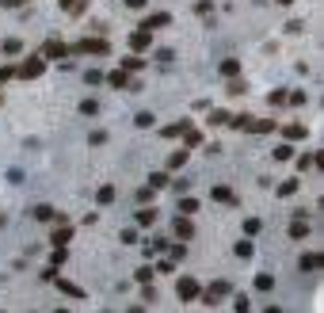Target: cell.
<instances>
[{
	"label": "cell",
	"instance_id": "cell-1",
	"mask_svg": "<svg viewBox=\"0 0 324 313\" xmlns=\"http://www.w3.org/2000/svg\"><path fill=\"white\" fill-rule=\"evenodd\" d=\"M176 294H179V302H195V298L202 294V287H198V279H195V275H179Z\"/></svg>",
	"mask_w": 324,
	"mask_h": 313
},
{
	"label": "cell",
	"instance_id": "cell-2",
	"mask_svg": "<svg viewBox=\"0 0 324 313\" xmlns=\"http://www.w3.org/2000/svg\"><path fill=\"white\" fill-rule=\"evenodd\" d=\"M16 73H19L23 80H34V77H42V73H46V58H42V54H38V58H27V61L19 65Z\"/></svg>",
	"mask_w": 324,
	"mask_h": 313
},
{
	"label": "cell",
	"instance_id": "cell-3",
	"mask_svg": "<svg viewBox=\"0 0 324 313\" xmlns=\"http://www.w3.org/2000/svg\"><path fill=\"white\" fill-rule=\"evenodd\" d=\"M225 294H229V279H218V283H213L210 290H202L198 298H202V305H218Z\"/></svg>",
	"mask_w": 324,
	"mask_h": 313
},
{
	"label": "cell",
	"instance_id": "cell-4",
	"mask_svg": "<svg viewBox=\"0 0 324 313\" xmlns=\"http://www.w3.org/2000/svg\"><path fill=\"white\" fill-rule=\"evenodd\" d=\"M73 54H111V46L103 42V38H84V42L73 46Z\"/></svg>",
	"mask_w": 324,
	"mask_h": 313
},
{
	"label": "cell",
	"instance_id": "cell-5",
	"mask_svg": "<svg viewBox=\"0 0 324 313\" xmlns=\"http://www.w3.org/2000/svg\"><path fill=\"white\" fill-rule=\"evenodd\" d=\"M149 42H153V31H145V27H141V31H130V50L134 54L149 50Z\"/></svg>",
	"mask_w": 324,
	"mask_h": 313
},
{
	"label": "cell",
	"instance_id": "cell-6",
	"mask_svg": "<svg viewBox=\"0 0 324 313\" xmlns=\"http://www.w3.org/2000/svg\"><path fill=\"white\" fill-rule=\"evenodd\" d=\"M168 23H172V16H168V12H156V16H149L141 27H145V31H160V27H168Z\"/></svg>",
	"mask_w": 324,
	"mask_h": 313
},
{
	"label": "cell",
	"instance_id": "cell-7",
	"mask_svg": "<svg viewBox=\"0 0 324 313\" xmlns=\"http://www.w3.org/2000/svg\"><path fill=\"white\" fill-rule=\"evenodd\" d=\"M65 54H69L65 42H46V46H42V58H46V61H50V58H65Z\"/></svg>",
	"mask_w": 324,
	"mask_h": 313
},
{
	"label": "cell",
	"instance_id": "cell-8",
	"mask_svg": "<svg viewBox=\"0 0 324 313\" xmlns=\"http://www.w3.org/2000/svg\"><path fill=\"white\" fill-rule=\"evenodd\" d=\"M53 279H58V275H53ZM58 287H61V294H69V298H77V302H80V298H84V290H80L77 283H69V279H58Z\"/></svg>",
	"mask_w": 324,
	"mask_h": 313
},
{
	"label": "cell",
	"instance_id": "cell-9",
	"mask_svg": "<svg viewBox=\"0 0 324 313\" xmlns=\"http://www.w3.org/2000/svg\"><path fill=\"white\" fill-rule=\"evenodd\" d=\"M95 202H99V206H111V202H115V187H111V183H103L99 191H95Z\"/></svg>",
	"mask_w": 324,
	"mask_h": 313
},
{
	"label": "cell",
	"instance_id": "cell-10",
	"mask_svg": "<svg viewBox=\"0 0 324 313\" xmlns=\"http://www.w3.org/2000/svg\"><path fill=\"white\" fill-rule=\"evenodd\" d=\"M69 237H73V233H69V229L61 226V229H53V233H50V244H53V248H65V244H69Z\"/></svg>",
	"mask_w": 324,
	"mask_h": 313
},
{
	"label": "cell",
	"instance_id": "cell-11",
	"mask_svg": "<svg viewBox=\"0 0 324 313\" xmlns=\"http://www.w3.org/2000/svg\"><path fill=\"white\" fill-rule=\"evenodd\" d=\"M282 134H286V141H301V138H305V126L294 122V126H282Z\"/></svg>",
	"mask_w": 324,
	"mask_h": 313
},
{
	"label": "cell",
	"instance_id": "cell-12",
	"mask_svg": "<svg viewBox=\"0 0 324 313\" xmlns=\"http://www.w3.org/2000/svg\"><path fill=\"white\" fill-rule=\"evenodd\" d=\"M172 229H176V237H195V226H191V222H187V214L179 218V222H176V226H172Z\"/></svg>",
	"mask_w": 324,
	"mask_h": 313
},
{
	"label": "cell",
	"instance_id": "cell-13",
	"mask_svg": "<svg viewBox=\"0 0 324 313\" xmlns=\"http://www.w3.org/2000/svg\"><path fill=\"white\" fill-rule=\"evenodd\" d=\"M320 252H309V256H301V271H316V268H320Z\"/></svg>",
	"mask_w": 324,
	"mask_h": 313
},
{
	"label": "cell",
	"instance_id": "cell-14",
	"mask_svg": "<svg viewBox=\"0 0 324 313\" xmlns=\"http://www.w3.org/2000/svg\"><path fill=\"white\" fill-rule=\"evenodd\" d=\"M213 199H218V202H237V195H233L225 183H218V187H213Z\"/></svg>",
	"mask_w": 324,
	"mask_h": 313
},
{
	"label": "cell",
	"instance_id": "cell-15",
	"mask_svg": "<svg viewBox=\"0 0 324 313\" xmlns=\"http://www.w3.org/2000/svg\"><path fill=\"white\" fill-rule=\"evenodd\" d=\"M149 187H153V191H164V187H168V172H153L149 176Z\"/></svg>",
	"mask_w": 324,
	"mask_h": 313
},
{
	"label": "cell",
	"instance_id": "cell-16",
	"mask_svg": "<svg viewBox=\"0 0 324 313\" xmlns=\"http://www.w3.org/2000/svg\"><path fill=\"white\" fill-rule=\"evenodd\" d=\"M198 210H202V206H198V199H179V214H198Z\"/></svg>",
	"mask_w": 324,
	"mask_h": 313
},
{
	"label": "cell",
	"instance_id": "cell-17",
	"mask_svg": "<svg viewBox=\"0 0 324 313\" xmlns=\"http://www.w3.org/2000/svg\"><path fill=\"white\" fill-rule=\"evenodd\" d=\"M301 218H305V210H298V222H294V226H290V237H298V241H301V237L309 233V229H305V222H301Z\"/></svg>",
	"mask_w": 324,
	"mask_h": 313
},
{
	"label": "cell",
	"instance_id": "cell-18",
	"mask_svg": "<svg viewBox=\"0 0 324 313\" xmlns=\"http://www.w3.org/2000/svg\"><path fill=\"white\" fill-rule=\"evenodd\" d=\"M153 222H156V210H153V206L137 210V226H153Z\"/></svg>",
	"mask_w": 324,
	"mask_h": 313
},
{
	"label": "cell",
	"instance_id": "cell-19",
	"mask_svg": "<svg viewBox=\"0 0 324 313\" xmlns=\"http://www.w3.org/2000/svg\"><path fill=\"white\" fill-rule=\"evenodd\" d=\"M183 165H187V149H176L168 156V168H183Z\"/></svg>",
	"mask_w": 324,
	"mask_h": 313
},
{
	"label": "cell",
	"instance_id": "cell-20",
	"mask_svg": "<svg viewBox=\"0 0 324 313\" xmlns=\"http://www.w3.org/2000/svg\"><path fill=\"white\" fill-rule=\"evenodd\" d=\"M107 84H111V88H126V84H130V80H126V69L111 73V77H107Z\"/></svg>",
	"mask_w": 324,
	"mask_h": 313
},
{
	"label": "cell",
	"instance_id": "cell-21",
	"mask_svg": "<svg viewBox=\"0 0 324 313\" xmlns=\"http://www.w3.org/2000/svg\"><path fill=\"white\" fill-rule=\"evenodd\" d=\"M183 130H187V122H172V126H164V138H179V134H183Z\"/></svg>",
	"mask_w": 324,
	"mask_h": 313
},
{
	"label": "cell",
	"instance_id": "cell-22",
	"mask_svg": "<svg viewBox=\"0 0 324 313\" xmlns=\"http://www.w3.org/2000/svg\"><path fill=\"white\" fill-rule=\"evenodd\" d=\"M34 218H38V222H50V218H58V210L53 206H34Z\"/></svg>",
	"mask_w": 324,
	"mask_h": 313
},
{
	"label": "cell",
	"instance_id": "cell-23",
	"mask_svg": "<svg viewBox=\"0 0 324 313\" xmlns=\"http://www.w3.org/2000/svg\"><path fill=\"white\" fill-rule=\"evenodd\" d=\"M183 138H187V149L202 145V134H198V130H191V126H187V130H183Z\"/></svg>",
	"mask_w": 324,
	"mask_h": 313
},
{
	"label": "cell",
	"instance_id": "cell-24",
	"mask_svg": "<svg viewBox=\"0 0 324 313\" xmlns=\"http://www.w3.org/2000/svg\"><path fill=\"white\" fill-rule=\"evenodd\" d=\"M259 229H263V222H259V218H248V222H244V233H248V237H256Z\"/></svg>",
	"mask_w": 324,
	"mask_h": 313
},
{
	"label": "cell",
	"instance_id": "cell-25",
	"mask_svg": "<svg viewBox=\"0 0 324 313\" xmlns=\"http://www.w3.org/2000/svg\"><path fill=\"white\" fill-rule=\"evenodd\" d=\"M134 126H141V130H149V126H153V115H149V111L134 115Z\"/></svg>",
	"mask_w": 324,
	"mask_h": 313
},
{
	"label": "cell",
	"instance_id": "cell-26",
	"mask_svg": "<svg viewBox=\"0 0 324 313\" xmlns=\"http://www.w3.org/2000/svg\"><path fill=\"white\" fill-rule=\"evenodd\" d=\"M122 69H145V61H141V58H122Z\"/></svg>",
	"mask_w": 324,
	"mask_h": 313
},
{
	"label": "cell",
	"instance_id": "cell-27",
	"mask_svg": "<svg viewBox=\"0 0 324 313\" xmlns=\"http://www.w3.org/2000/svg\"><path fill=\"white\" fill-rule=\"evenodd\" d=\"M0 50H4V54H19V50H23V42H19V38H8Z\"/></svg>",
	"mask_w": 324,
	"mask_h": 313
},
{
	"label": "cell",
	"instance_id": "cell-28",
	"mask_svg": "<svg viewBox=\"0 0 324 313\" xmlns=\"http://www.w3.org/2000/svg\"><path fill=\"white\" fill-rule=\"evenodd\" d=\"M271 287H275L271 275H256V290H271Z\"/></svg>",
	"mask_w": 324,
	"mask_h": 313
},
{
	"label": "cell",
	"instance_id": "cell-29",
	"mask_svg": "<svg viewBox=\"0 0 324 313\" xmlns=\"http://www.w3.org/2000/svg\"><path fill=\"white\" fill-rule=\"evenodd\" d=\"M210 122H213V126H229V111H213Z\"/></svg>",
	"mask_w": 324,
	"mask_h": 313
},
{
	"label": "cell",
	"instance_id": "cell-30",
	"mask_svg": "<svg viewBox=\"0 0 324 313\" xmlns=\"http://www.w3.org/2000/svg\"><path fill=\"white\" fill-rule=\"evenodd\" d=\"M298 191V180H286V183H279V195H294Z\"/></svg>",
	"mask_w": 324,
	"mask_h": 313
},
{
	"label": "cell",
	"instance_id": "cell-31",
	"mask_svg": "<svg viewBox=\"0 0 324 313\" xmlns=\"http://www.w3.org/2000/svg\"><path fill=\"white\" fill-rule=\"evenodd\" d=\"M237 256H240V260H248V256H252V241H240L237 244Z\"/></svg>",
	"mask_w": 324,
	"mask_h": 313
},
{
	"label": "cell",
	"instance_id": "cell-32",
	"mask_svg": "<svg viewBox=\"0 0 324 313\" xmlns=\"http://www.w3.org/2000/svg\"><path fill=\"white\" fill-rule=\"evenodd\" d=\"M84 80H88V84H103V73H99V69H88Z\"/></svg>",
	"mask_w": 324,
	"mask_h": 313
},
{
	"label": "cell",
	"instance_id": "cell-33",
	"mask_svg": "<svg viewBox=\"0 0 324 313\" xmlns=\"http://www.w3.org/2000/svg\"><path fill=\"white\" fill-rule=\"evenodd\" d=\"M99 111V103H95V99H84V103H80V115H95Z\"/></svg>",
	"mask_w": 324,
	"mask_h": 313
},
{
	"label": "cell",
	"instance_id": "cell-34",
	"mask_svg": "<svg viewBox=\"0 0 324 313\" xmlns=\"http://www.w3.org/2000/svg\"><path fill=\"white\" fill-rule=\"evenodd\" d=\"M237 69H240L237 61H222V73H225V77H237Z\"/></svg>",
	"mask_w": 324,
	"mask_h": 313
},
{
	"label": "cell",
	"instance_id": "cell-35",
	"mask_svg": "<svg viewBox=\"0 0 324 313\" xmlns=\"http://www.w3.org/2000/svg\"><path fill=\"white\" fill-rule=\"evenodd\" d=\"M290 156H294V149H290V145H282V149H275V161H290Z\"/></svg>",
	"mask_w": 324,
	"mask_h": 313
},
{
	"label": "cell",
	"instance_id": "cell-36",
	"mask_svg": "<svg viewBox=\"0 0 324 313\" xmlns=\"http://www.w3.org/2000/svg\"><path fill=\"white\" fill-rule=\"evenodd\" d=\"M153 279V268H137V283H149Z\"/></svg>",
	"mask_w": 324,
	"mask_h": 313
},
{
	"label": "cell",
	"instance_id": "cell-37",
	"mask_svg": "<svg viewBox=\"0 0 324 313\" xmlns=\"http://www.w3.org/2000/svg\"><path fill=\"white\" fill-rule=\"evenodd\" d=\"M145 4H149V0H126V8H134V12H141Z\"/></svg>",
	"mask_w": 324,
	"mask_h": 313
},
{
	"label": "cell",
	"instance_id": "cell-38",
	"mask_svg": "<svg viewBox=\"0 0 324 313\" xmlns=\"http://www.w3.org/2000/svg\"><path fill=\"white\" fill-rule=\"evenodd\" d=\"M61 8H65V12H73V0H61Z\"/></svg>",
	"mask_w": 324,
	"mask_h": 313
},
{
	"label": "cell",
	"instance_id": "cell-39",
	"mask_svg": "<svg viewBox=\"0 0 324 313\" xmlns=\"http://www.w3.org/2000/svg\"><path fill=\"white\" fill-rule=\"evenodd\" d=\"M279 4H290V0H279Z\"/></svg>",
	"mask_w": 324,
	"mask_h": 313
}]
</instances>
